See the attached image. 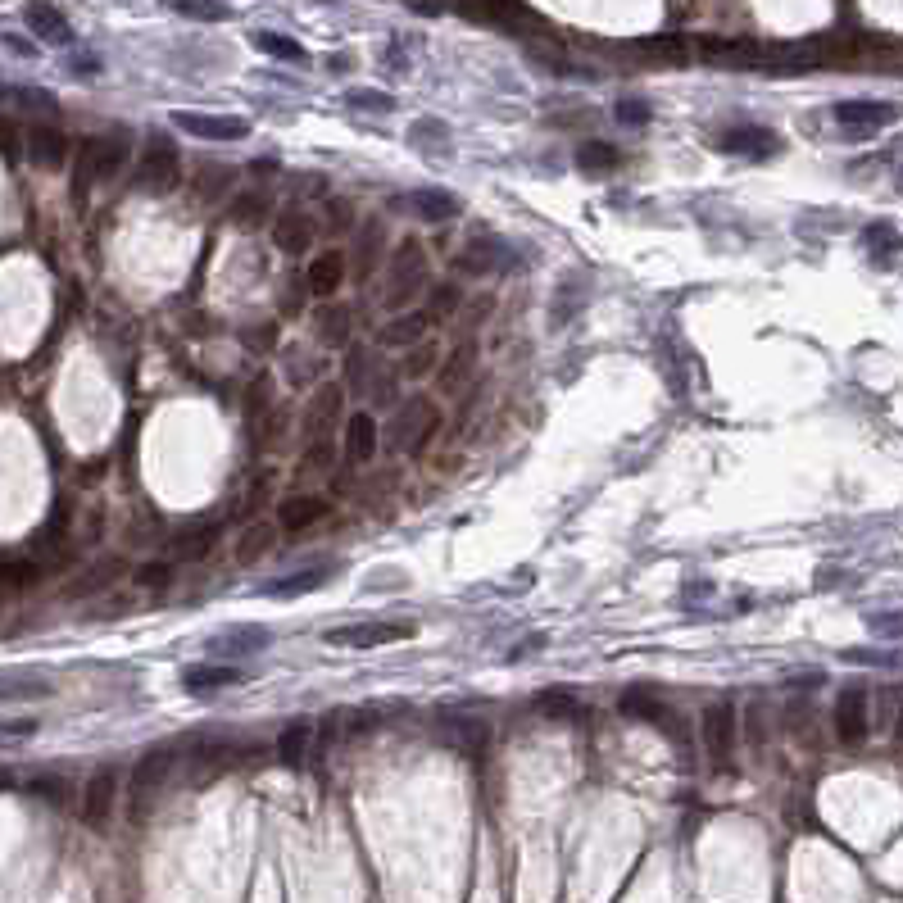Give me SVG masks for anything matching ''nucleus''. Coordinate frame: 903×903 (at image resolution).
Here are the masks:
<instances>
[{"label": "nucleus", "mask_w": 903, "mask_h": 903, "mask_svg": "<svg viewBox=\"0 0 903 903\" xmlns=\"http://www.w3.org/2000/svg\"><path fill=\"white\" fill-rule=\"evenodd\" d=\"M872 631H881V636H899V631H903V613H885V618H872Z\"/></svg>", "instance_id": "46"}, {"label": "nucleus", "mask_w": 903, "mask_h": 903, "mask_svg": "<svg viewBox=\"0 0 903 903\" xmlns=\"http://www.w3.org/2000/svg\"><path fill=\"white\" fill-rule=\"evenodd\" d=\"M114 795H118V776L96 772L87 781V795H82V817H87L91 826H100L109 817V808H114Z\"/></svg>", "instance_id": "14"}, {"label": "nucleus", "mask_w": 903, "mask_h": 903, "mask_svg": "<svg viewBox=\"0 0 903 903\" xmlns=\"http://www.w3.org/2000/svg\"><path fill=\"white\" fill-rule=\"evenodd\" d=\"M336 413H341V391H336V386H318V400L309 404V432L314 436H323L327 432V423H332Z\"/></svg>", "instance_id": "26"}, {"label": "nucleus", "mask_w": 903, "mask_h": 903, "mask_svg": "<svg viewBox=\"0 0 903 903\" xmlns=\"http://www.w3.org/2000/svg\"><path fill=\"white\" fill-rule=\"evenodd\" d=\"M618 118H622V123H645V118H649V105H636V100H622V105H618Z\"/></svg>", "instance_id": "45"}, {"label": "nucleus", "mask_w": 903, "mask_h": 903, "mask_svg": "<svg viewBox=\"0 0 903 903\" xmlns=\"http://www.w3.org/2000/svg\"><path fill=\"white\" fill-rule=\"evenodd\" d=\"M182 681H187V690H223V686H236V681H246L241 677V668H187L182 672Z\"/></svg>", "instance_id": "24"}, {"label": "nucleus", "mask_w": 903, "mask_h": 903, "mask_svg": "<svg viewBox=\"0 0 903 903\" xmlns=\"http://www.w3.org/2000/svg\"><path fill=\"white\" fill-rule=\"evenodd\" d=\"M572 704H577V699H572V690H545V695L536 699V708H540V713H550V717H568Z\"/></svg>", "instance_id": "38"}, {"label": "nucleus", "mask_w": 903, "mask_h": 903, "mask_svg": "<svg viewBox=\"0 0 903 903\" xmlns=\"http://www.w3.org/2000/svg\"><path fill=\"white\" fill-rule=\"evenodd\" d=\"M899 187H903V173H899Z\"/></svg>", "instance_id": "49"}, {"label": "nucleus", "mask_w": 903, "mask_h": 903, "mask_svg": "<svg viewBox=\"0 0 903 903\" xmlns=\"http://www.w3.org/2000/svg\"><path fill=\"white\" fill-rule=\"evenodd\" d=\"M28 790L50 799V804H64V799H69V781H64V776H37V781H28Z\"/></svg>", "instance_id": "36"}, {"label": "nucleus", "mask_w": 903, "mask_h": 903, "mask_svg": "<svg viewBox=\"0 0 903 903\" xmlns=\"http://www.w3.org/2000/svg\"><path fill=\"white\" fill-rule=\"evenodd\" d=\"M5 100H14L19 109H37V114H50V109H55V100H50L46 91H28V87L5 91Z\"/></svg>", "instance_id": "37"}, {"label": "nucleus", "mask_w": 903, "mask_h": 903, "mask_svg": "<svg viewBox=\"0 0 903 903\" xmlns=\"http://www.w3.org/2000/svg\"><path fill=\"white\" fill-rule=\"evenodd\" d=\"M409 205H413V214L423 218V223H445V218L459 214V200L445 196V191H413Z\"/></svg>", "instance_id": "22"}, {"label": "nucleus", "mask_w": 903, "mask_h": 903, "mask_svg": "<svg viewBox=\"0 0 903 903\" xmlns=\"http://www.w3.org/2000/svg\"><path fill=\"white\" fill-rule=\"evenodd\" d=\"M903 109L890 105V100H840L835 105V123L845 132H854V137H872V132L890 128V123H899Z\"/></svg>", "instance_id": "3"}, {"label": "nucleus", "mask_w": 903, "mask_h": 903, "mask_svg": "<svg viewBox=\"0 0 903 903\" xmlns=\"http://www.w3.org/2000/svg\"><path fill=\"white\" fill-rule=\"evenodd\" d=\"M577 164L586 168V173H595V168H613V164H618V150L604 146V141H586V146L577 150Z\"/></svg>", "instance_id": "32"}, {"label": "nucleus", "mask_w": 903, "mask_h": 903, "mask_svg": "<svg viewBox=\"0 0 903 903\" xmlns=\"http://www.w3.org/2000/svg\"><path fill=\"white\" fill-rule=\"evenodd\" d=\"M395 277H423V246L418 241H400V250L391 255Z\"/></svg>", "instance_id": "30"}, {"label": "nucleus", "mask_w": 903, "mask_h": 903, "mask_svg": "<svg viewBox=\"0 0 903 903\" xmlns=\"http://www.w3.org/2000/svg\"><path fill=\"white\" fill-rule=\"evenodd\" d=\"M37 731V722H14V727H0V740H23Z\"/></svg>", "instance_id": "47"}, {"label": "nucleus", "mask_w": 903, "mask_h": 903, "mask_svg": "<svg viewBox=\"0 0 903 903\" xmlns=\"http://www.w3.org/2000/svg\"><path fill=\"white\" fill-rule=\"evenodd\" d=\"M432 309H409V314H400L395 323H386L382 332H377V345H423V336L432 332Z\"/></svg>", "instance_id": "11"}, {"label": "nucleus", "mask_w": 903, "mask_h": 903, "mask_svg": "<svg viewBox=\"0 0 903 903\" xmlns=\"http://www.w3.org/2000/svg\"><path fill=\"white\" fill-rule=\"evenodd\" d=\"M273 241H277V250H286V255H300V250L314 241V223L291 209V214H282L273 223Z\"/></svg>", "instance_id": "16"}, {"label": "nucleus", "mask_w": 903, "mask_h": 903, "mask_svg": "<svg viewBox=\"0 0 903 903\" xmlns=\"http://www.w3.org/2000/svg\"><path fill=\"white\" fill-rule=\"evenodd\" d=\"M472 364H477V350H472V341H468V345H459V350L450 354V364L441 368V391H445V395H454V391H459V386L468 382Z\"/></svg>", "instance_id": "25"}, {"label": "nucleus", "mask_w": 903, "mask_h": 903, "mask_svg": "<svg viewBox=\"0 0 903 903\" xmlns=\"http://www.w3.org/2000/svg\"><path fill=\"white\" fill-rule=\"evenodd\" d=\"M699 50H704L708 64H722V69H749L754 59H763V50L754 41H731V37H708L699 41Z\"/></svg>", "instance_id": "12"}, {"label": "nucleus", "mask_w": 903, "mask_h": 903, "mask_svg": "<svg viewBox=\"0 0 903 903\" xmlns=\"http://www.w3.org/2000/svg\"><path fill=\"white\" fill-rule=\"evenodd\" d=\"M141 586H150V590H159V586H168V581H173V568H168V563H150V568H141Z\"/></svg>", "instance_id": "41"}, {"label": "nucleus", "mask_w": 903, "mask_h": 903, "mask_svg": "<svg viewBox=\"0 0 903 903\" xmlns=\"http://www.w3.org/2000/svg\"><path fill=\"white\" fill-rule=\"evenodd\" d=\"M863 246L872 250L876 259H890V250L899 246V236H894V227H890V223H872V227L863 232Z\"/></svg>", "instance_id": "33"}, {"label": "nucleus", "mask_w": 903, "mask_h": 903, "mask_svg": "<svg viewBox=\"0 0 903 903\" xmlns=\"http://www.w3.org/2000/svg\"><path fill=\"white\" fill-rule=\"evenodd\" d=\"M713 146L717 150H731V155L763 159V155H776V150H781V141H776L767 128H731V132H717Z\"/></svg>", "instance_id": "9"}, {"label": "nucleus", "mask_w": 903, "mask_h": 903, "mask_svg": "<svg viewBox=\"0 0 903 903\" xmlns=\"http://www.w3.org/2000/svg\"><path fill=\"white\" fill-rule=\"evenodd\" d=\"M899 740H903V713H899Z\"/></svg>", "instance_id": "48"}, {"label": "nucleus", "mask_w": 903, "mask_h": 903, "mask_svg": "<svg viewBox=\"0 0 903 903\" xmlns=\"http://www.w3.org/2000/svg\"><path fill=\"white\" fill-rule=\"evenodd\" d=\"M323 577H314V572H305V577H295V581H273L268 586V595H295V590H309V586H318Z\"/></svg>", "instance_id": "42"}, {"label": "nucleus", "mask_w": 903, "mask_h": 903, "mask_svg": "<svg viewBox=\"0 0 903 903\" xmlns=\"http://www.w3.org/2000/svg\"><path fill=\"white\" fill-rule=\"evenodd\" d=\"M377 454V418L373 413H354L345 423V459L350 463H368Z\"/></svg>", "instance_id": "13"}, {"label": "nucleus", "mask_w": 903, "mask_h": 903, "mask_svg": "<svg viewBox=\"0 0 903 903\" xmlns=\"http://www.w3.org/2000/svg\"><path fill=\"white\" fill-rule=\"evenodd\" d=\"M835 736L845 740V745H863L867 740V690L863 686L840 690V699H835Z\"/></svg>", "instance_id": "6"}, {"label": "nucleus", "mask_w": 903, "mask_h": 903, "mask_svg": "<svg viewBox=\"0 0 903 903\" xmlns=\"http://www.w3.org/2000/svg\"><path fill=\"white\" fill-rule=\"evenodd\" d=\"M500 259H504L500 241H472V246L459 255V273L486 277V273H495V268H500Z\"/></svg>", "instance_id": "21"}, {"label": "nucleus", "mask_w": 903, "mask_h": 903, "mask_svg": "<svg viewBox=\"0 0 903 903\" xmlns=\"http://www.w3.org/2000/svg\"><path fill=\"white\" fill-rule=\"evenodd\" d=\"M622 713H631V717H663V708L654 704V695H640V690H631V695H622Z\"/></svg>", "instance_id": "39"}, {"label": "nucleus", "mask_w": 903, "mask_h": 903, "mask_svg": "<svg viewBox=\"0 0 903 903\" xmlns=\"http://www.w3.org/2000/svg\"><path fill=\"white\" fill-rule=\"evenodd\" d=\"M19 137L23 132L14 128V118L0 114V155H14V150H19Z\"/></svg>", "instance_id": "43"}, {"label": "nucleus", "mask_w": 903, "mask_h": 903, "mask_svg": "<svg viewBox=\"0 0 903 903\" xmlns=\"http://www.w3.org/2000/svg\"><path fill=\"white\" fill-rule=\"evenodd\" d=\"M305 282H309V291H314V295H332L336 286L345 282V255H341V250H327V255H318L314 264H309Z\"/></svg>", "instance_id": "17"}, {"label": "nucleus", "mask_w": 903, "mask_h": 903, "mask_svg": "<svg viewBox=\"0 0 903 903\" xmlns=\"http://www.w3.org/2000/svg\"><path fill=\"white\" fill-rule=\"evenodd\" d=\"M177 14H187V19H227V5H177Z\"/></svg>", "instance_id": "44"}, {"label": "nucleus", "mask_w": 903, "mask_h": 903, "mask_svg": "<svg viewBox=\"0 0 903 903\" xmlns=\"http://www.w3.org/2000/svg\"><path fill=\"white\" fill-rule=\"evenodd\" d=\"M436 427H441L436 400H409L400 409V418H395V445H404V450H423V445L436 436Z\"/></svg>", "instance_id": "4"}, {"label": "nucleus", "mask_w": 903, "mask_h": 903, "mask_svg": "<svg viewBox=\"0 0 903 903\" xmlns=\"http://www.w3.org/2000/svg\"><path fill=\"white\" fill-rule=\"evenodd\" d=\"M132 182L141 191H168L177 187V150L168 137H150V146L141 150L137 168H132Z\"/></svg>", "instance_id": "2"}, {"label": "nucleus", "mask_w": 903, "mask_h": 903, "mask_svg": "<svg viewBox=\"0 0 903 903\" xmlns=\"http://www.w3.org/2000/svg\"><path fill=\"white\" fill-rule=\"evenodd\" d=\"M128 155H132V146H128V137H118V132L91 137L87 146L78 150V191H87L91 182H109L114 173H123Z\"/></svg>", "instance_id": "1"}, {"label": "nucleus", "mask_w": 903, "mask_h": 903, "mask_svg": "<svg viewBox=\"0 0 903 903\" xmlns=\"http://www.w3.org/2000/svg\"><path fill=\"white\" fill-rule=\"evenodd\" d=\"M436 364H441V350H436L432 341L413 345L409 359H404V377H427V373H436Z\"/></svg>", "instance_id": "31"}, {"label": "nucleus", "mask_w": 903, "mask_h": 903, "mask_svg": "<svg viewBox=\"0 0 903 903\" xmlns=\"http://www.w3.org/2000/svg\"><path fill=\"white\" fill-rule=\"evenodd\" d=\"M173 123L187 137L200 141H241L250 137V118H236V114H191V109H177Z\"/></svg>", "instance_id": "5"}, {"label": "nucleus", "mask_w": 903, "mask_h": 903, "mask_svg": "<svg viewBox=\"0 0 903 903\" xmlns=\"http://www.w3.org/2000/svg\"><path fill=\"white\" fill-rule=\"evenodd\" d=\"M409 622H359V627H341L327 636V645H350V649H373L386 645V640H404L409 636Z\"/></svg>", "instance_id": "8"}, {"label": "nucleus", "mask_w": 903, "mask_h": 903, "mask_svg": "<svg viewBox=\"0 0 903 903\" xmlns=\"http://www.w3.org/2000/svg\"><path fill=\"white\" fill-rule=\"evenodd\" d=\"M41 581V563L32 559H10V563H0V586H37Z\"/></svg>", "instance_id": "28"}, {"label": "nucleus", "mask_w": 903, "mask_h": 903, "mask_svg": "<svg viewBox=\"0 0 903 903\" xmlns=\"http://www.w3.org/2000/svg\"><path fill=\"white\" fill-rule=\"evenodd\" d=\"M636 55L640 59H654V64H686V41L677 37V32H663V37H645V41H636Z\"/></svg>", "instance_id": "18"}, {"label": "nucleus", "mask_w": 903, "mask_h": 903, "mask_svg": "<svg viewBox=\"0 0 903 903\" xmlns=\"http://www.w3.org/2000/svg\"><path fill=\"white\" fill-rule=\"evenodd\" d=\"M168 767H173V749H150V754L137 763V772H132V790H137V795H150V790L168 776Z\"/></svg>", "instance_id": "20"}, {"label": "nucleus", "mask_w": 903, "mask_h": 903, "mask_svg": "<svg viewBox=\"0 0 903 903\" xmlns=\"http://www.w3.org/2000/svg\"><path fill=\"white\" fill-rule=\"evenodd\" d=\"M309 740H314V731H309V727H291V731H286V736H282V745H277L282 763H286V767H295V763H300V758H305V745H309Z\"/></svg>", "instance_id": "34"}, {"label": "nucleus", "mask_w": 903, "mask_h": 903, "mask_svg": "<svg viewBox=\"0 0 903 903\" xmlns=\"http://www.w3.org/2000/svg\"><path fill=\"white\" fill-rule=\"evenodd\" d=\"M273 540H277V527H273V522H255V527H250L246 536L236 540V563H255L259 554H264L268 545H273Z\"/></svg>", "instance_id": "27"}, {"label": "nucleus", "mask_w": 903, "mask_h": 903, "mask_svg": "<svg viewBox=\"0 0 903 903\" xmlns=\"http://www.w3.org/2000/svg\"><path fill=\"white\" fill-rule=\"evenodd\" d=\"M264 196H255V191H246V196H236L232 205H227V218H232L236 227H255L259 218H264Z\"/></svg>", "instance_id": "29"}, {"label": "nucleus", "mask_w": 903, "mask_h": 903, "mask_svg": "<svg viewBox=\"0 0 903 903\" xmlns=\"http://www.w3.org/2000/svg\"><path fill=\"white\" fill-rule=\"evenodd\" d=\"M259 50H268V55H282V59H300L305 50L295 46V41H286V37H259Z\"/></svg>", "instance_id": "40"}, {"label": "nucleus", "mask_w": 903, "mask_h": 903, "mask_svg": "<svg viewBox=\"0 0 903 903\" xmlns=\"http://www.w3.org/2000/svg\"><path fill=\"white\" fill-rule=\"evenodd\" d=\"M23 155L41 168H59L69 159V137L59 128H50V123H32V128L23 132Z\"/></svg>", "instance_id": "7"}, {"label": "nucleus", "mask_w": 903, "mask_h": 903, "mask_svg": "<svg viewBox=\"0 0 903 903\" xmlns=\"http://www.w3.org/2000/svg\"><path fill=\"white\" fill-rule=\"evenodd\" d=\"M28 28L37 32L41 41H69V23H64V14L50 10V5H28Z\"/></svg>", "instance_id": "23"}, {"label": "nucleus", "mask_w": 903, "mask_h": 903, "mask_svg": "<svg viewBox=\"0 0 903 903\" xmlns=\"http://www.w3.org/2000/svg\"><path fill=\"white\" fill-rule=\"evenodd\" d=\"M327 509H332V504L318 500V495H295V500H286L282 509H277V527L305 531V527H314L318 518H327Z\"/></svg>", "instance_id": "15"}, {"label": "nucleus", "mask_w": 903, "mask_h": 903, "mask_svg": "<svg viewBox=\"0 0 903 903\" xmlns=\"http://www.w3.org/2000/svg\"><path fill=\"white\" fill-rule=\"evenodd\" d=\"M55 686L41 677H19V672H0V704H19V699H50Z\"/></svg>", "instance_id": "19"}, {"label": "nucleus", "mask_w": 903, "mask_h": 903, "mask_svg": "<svg viewBox=\"0 0 903 903\" xmlns=\"http://www.w3.org/2000/svg\"><path fill=\"white\" fill-rule=\"evenodd\" d=\"M214 540H218V527H205V531H191L187 540H177L173 550H177V554H187V559H200V554L214 550Z\"/></svg>", "instance_id": "35"}, {"label": "nucleus", "mask_w": 903, "mask_h": 903, "mask_svg": "<svg viewBox=\"0 0 903 903\" xmlns=\"http://www.w3.org/2000/svg\"><path fill=\"white\" fill-rule=\"evenodd\" d=\"M704 745L717 763L731 754V745H736V708L731 704H713L704 713Z\"/></svg>", "instance_id": "10"}]
</instances>
